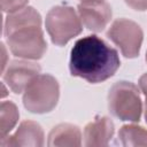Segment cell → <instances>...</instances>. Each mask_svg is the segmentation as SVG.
<instances>
[{
  "mask_svg": "<svg viewBox=\"0 0 147 147\" xmlns=\"http://www.w3.org/2000/svg\"><path fill=\"white\" fill-rule=\"evenodd\" d=\"M145 118H146V122H147V101H146V106H145Z\"/></svg>",
  "mask_w": 147,
  "mask_h": 147,
  "instance_id": "cell-19",
  "label": "cell"
},
{
  "mask_svg": "<svg viewBox=\"0 0 147 147\" xmlns=\"http://www.w3.org/2000/svg\"><path fill=\"white\" fill-rule=\"evenodd\" d=\"M29 0H1V9L5 13H14L26 7Z\"/></svg>",
  "mask_w": 147,
  "mask_h": 147,
  "instance_id": "cell-15",
  "label": "cell"
},
{
  "mask_svg": "<svg viewBox=\"0 0 147 147\" xmlns=\"http://www.w3.org/2000/svg\"><path fill=\"white\" fill-rule=\"evenodd\" d=\"M118 139L123 146H147V130L134 124L123 125Z\"/></svg>",
  "mask_w": 147,
  "mask_h": 147,
  "instance_id": "cell-13",
  "label": "cell"
},
{
  "mask_svg": "<svg viewBox=\"0 0 147 147\" xmlns=\"http://www.w3.org/2000/svg\"><path fill=\"white\" fill-rule=\"evenodd\" d=\"M26 25L41 26V16L33 7H24L17 11L8 14L5 20L3 33H8L15 29Z\"/></svg>",
  "mask_w": 147,
  "mask_h": 147,
  "instance_id": "cell-12",
  "label": "cell"
},
{
  "mask_svg": "<svg viewBox=\"0 0 147 147\" xmlns=\"http://www.w3.org/2000/svg\"><path fill=\"white\" fill-rule=\"evenodd\" d=\"M119 65L117 51L98 36L78 39L70 51V74L92 84L113 77Z\"/></svg>",
  "mask_w": 147,
  "mask_h": 147,
  "instance_id": "cell-1",
  "label": "cell"
},
{
  "mask_svg": "<svg viewBox=\"0 0 147 147\" xmlns=\"http://www.w3.org/2000/svg\"><path fill=\"white\" fill-rule=\"evenodd\" d=\"M20 117L16 105L11 101H3L0 107V139L9 134Z\"/></svg>",
  "mask_w": 147,
  "mask_h": 147,
  "instance_id": "cell-14",
  "label": "cell"
},
{
  "mask_svg": "<svg viewBox=\"0 0 147 147\" xmlns=\"http://www.w3.org/2000/svg\"><path fill=\"white\" fill-rule=\"evenodd\" d=\"M108 108L121 121L139 122L142 103L138 87L127 80L115 83L108 93Z\"/></svg>",
  "mask_w": 147,
  "mask_h": 147,
  "instance_id": "cell-3",
  "label": "cell"
},
{
  "mask_svg": "<svg viewBox=\"0 0 147 147\" xmlns=\"http://www.w3.org/2000/svg\"><path fill=\"white\" fill-rule=\"evenodd\" d=\"M107 37L121 49L125 57L133 59L139 55L144 32L138 23L127 18H117L108 29Z\"/></svg>",
  "mask_w": 147,
  "mask_h": 147,
  "instance_id": "cell-6",
  "label": "cell"
},
{
  "mask_svg": "<svg viewBox=\"0 0 147 147\" xmlns=\"http://www.w3.org/2000/svg\"><path fill=\"white\" fill-rule=\"evenodd\" d=\"M60 98L57 80L49 74H39L24 90L23 105L33 114H46L52 111Z\"/></svg>",
  "mask_w": 147,
  "mask_h": 147,
  "instance_id": "cell-2",
  "label": "cell"
},
{
  "mask_svg": "<svg viewBox=\"0 0 147 147\" xmlns=\"http://www.w3.org/2000/svg\"><path fill=\"white\" fill-rule=\"evenodd\" d=\"M80 1H91V0H80Z\"/></svg>",
  "mask_w": 147,
  "mask_h": 147,
  "instance_id": "cell-21",
  "label": "cell"
},
{
  "mask_svg": "<svg viewBox=\"0 0 147 147\" xmlns=\"http://www.w3.org/2000/svg\"><path fill=\"white\" fill-rule=\"evenodd\" d=\"M10 52L21 59L39 60L47 51L41 26L26 25L5 33Z\"/></svg>",
  "mask_w": 147,
  "mask_h": 147,
  "instance_id": "cell-5",
  "label": "cell"
},
{
  "mask_svg": "<svg viewBox=\"0 0 147 147\" xmlns=\"http://www.w3.org/2000/svg\"><path fill=\"white\" fill-rule=\"evenodd\" d=\"M114 132L115 126L113 121L106 116H99L85 126L84 145L88 147L107 146L110 142Z\"/></svg>",
  "mask_w": 147,
  "mask_h": 147,
  "instance_id": "cell-10",
  "label": "cell"
},
{
  "mask_svg": "<svg viewBox=\"0 0 147 147\" xmlns=\"http://www.w3.org/2000/svg\"><path fill=\"white\" fill-rule=\"evenodd\" d=\"M146 61H147V53H146Z\"/></svg>",
  "mask_w": 147,
  "mask_h": 147,
  "instance_id": "cell-22",
  "label": "cell"
},
{
  "mask_svg": "<svg viewBox=\"0 0 147 147\" xmlns=\"http://www.w3.org/2000/svg\"><path fill=\"white\" fill-rule=\"evenodd\" d=\"M83 25L93 32L102 31L111 20V7L105 0L82 1L77 7Z\"/></svg>",
  "mask_w": 147,
  "mask_h": 147,
  "instance_id": "cell-8",
  "label": "cell"
},
{
  "mask_svg": "<svg viewBox=\"0 0 147 147\" xmlns=\"http://www.w3.org/2000/svg\"><path fill=\"white\" fill-rule=\"evenodd\" d=\"M139 87L142 91V93L146 96V101H147V74H144L140 78H139Z\"/></svg>",
  "mask_w": 147,
  "mask_h": 147,
  "instance_id": "cell-17",
  "label": "cell"
},
{
  "mask_svg": "<svg viewBox=\"0 0 147 147\" xmlns=\"http://www.w3.org/2000/svg\"><path fill=\"white\" fill-rule=\"evenodd\" d=\"M48 146H80L82 132L78 126L61 123L54 126L48 134Z\"/></svg>",
  "mask_w": 147,
  "mask_h": 147,
  "instance_id": "cell-11",
  "label": "cell"
},
{
  "mask_svg": "<svg viewBox=\"0 0 147 147\" xmlns=\"http://www.w3.org/2000/svg\"><path fill=\"white\" fill-rule=\"evenodd\" d=\"M7 93H6V90H5V85L2 84V96H5Z\"/></svg>",
  "mask_w": 147,
  "mask_h": 147,
  "instance_id": "cell-20",
  "label": "cell"
},
{
  "mask_svg": "<svg viewBox=\"0 0 147 147\" xmlns=\"http://www.w3.org/2000/svg\"><path fill=\"white\" fill-rule=\"evenodd\" d=\"M125 3L138 11H144L147 9V0H124Z\"/></svg>",
  "mask_w": 147,
  "mask_h": 147,
  "instance_id": "cell-16",
  "label": "cell"
},
{
  "mask_svg": "<svg viewBox=\"0 0 147 147\" xmlns=\"http://www.w3.org/2000/svg\"><path fill=\"white\" fill-rule=\"evenodd\" d=\"M40 65L29 60H14L5 69L3 80L8 87L15 93L20 94L24 92L30 82L40 74Z\"/></svg>",
  "mask_w": 147,
  "mask_h": 147,
  "instance_id": "cell-7",
  "label": "cell"
},
{
  "mask_svg": "<svg viewBox=\"0 0 147 147\" xmlns=\"http://www.w3.org/2000/svg\"><path fill=\"white\" fill-rule=\"evenodd\" d=\"M1 49H2V59H3V61H2V72H3L5 69H6V57H7V53H6V48H5L3 44H2Z\"/></svg>",
  "mask_w": 147,
  "mask_h": 147,
  "instance_id": "cell-18",
  "label": "cell"
},
{
  "mask_svg": "<svg viewBox=\"0 0 147 147\" xmlns=\"http://www.w3.org/2000/svg\"><path fill=\"white\" fill-rule=\"evenodd\" d=\"M44 131L42 127L33 121H23L18 129L11 136H6L0 139L1 147H40L44 145Z\"/></svg>",
  "mask_w": 147,
  "mask_h": 147,
  "instance_id": "cell-9",
  "label": "cell"
},
{
  "mask_svg": "<svg viewBox=\"0 0 147 147\" xmlns=\"http://www.w3.org/2000/svg\"><path fill=\"white\" fill-rule=\"evenodd\" d=\"M51 40L56 46H64L83 30L79 15L70 6H55L49 9L45 21Z\"/></svg>",
  "mask_w": 147,
  "mask_h": 147,
  "instance_id": "cell-4",
  "label": "cell"
}]
</instances>
